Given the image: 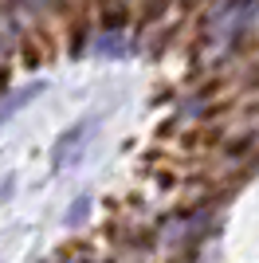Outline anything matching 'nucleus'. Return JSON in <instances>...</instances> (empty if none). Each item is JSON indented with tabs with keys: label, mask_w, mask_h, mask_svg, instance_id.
Segmentation results:
<instances>
[{
	"label": "nucleus",
	"mask_w": 259,
	"mask_h": 263,
	"mask_svg": "<svg viewBox=\"0 0 259 263\" xmlns=\"http://www.w3.org/2000/svg\"><path fill=\"white\" fill-rule=\"evenodd\" d=\"M86 130H90V122H75V126H71V130H67L63 138L55 142V149H51V161H55V169H63V165L71 161V157H75V149L83 145Z\"/></svg>",
	"instance_id": "f257e3e1"
},
{
	"label": "nucleus",
	"mask_w": 259,
	"mask_h": 263,
	"mask_svg": "<svg viewBox=\"0 0 259 263\" xmlns=\"http://www.w3.org/2000/svg\"><path fill=\"white\" fill-rule=\"evenodd\" d=\"M40 90H43V83H35V87H28V90H16V95H12V99L4 102V106H0V122H4V118H12V114H16V110H20L28 99H35Z\"/></svg>",
	"instance_id": "f03ea898"
},
{
	"label": "nucleus",
	"mask_w": 259,
	"mask_h": 263,
	"mask_svg": "<svg viewBox=\"0 0 259 263\" xmlns=\"http://www.w3.org/2000/svg\"><path fill=\"white\" fill-rule=\"evenodd\" d=\"M86 209H90V197H79V200H75V209L67 212V224H79V220L86 216Z\"/></svg>",
	"instance_id": "7ed1b4c3"
}]
</instances>
